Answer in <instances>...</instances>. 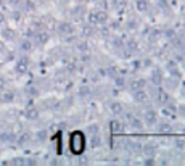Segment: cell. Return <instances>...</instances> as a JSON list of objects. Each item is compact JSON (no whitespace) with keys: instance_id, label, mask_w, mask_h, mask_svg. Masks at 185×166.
I'll return each mask as SVG.
<instances>
[{"instance_id":"cell-1","label":"cell","mask_w":185,"mask_h":166,"mask_svg":"<svg viewBox=\"0 0 185 166\" xmlns=\"http://www.w3.org/2000/svg\"><path fill=\"white\" fill-rule=\"evenodd\" d=\"M69 148H71V152L72 153H76V155H80L84 152V148H85V137L82 132H72L71 134V139H69Z\"/></svg>"},{"instance_id":"cell-2","label":"cell","mask_w":185,"mask_h":166,"mask_svg":"<svg viewBox=\"0 0 185 166\" xmlns=\"http://www.w3.org/2000/svg\"><path fill=\"white\" fill-rule=\"evenodd\" d=\"M87 20H88V24H92V26H103V24L108 23L110 16L106 10H95L88 13Z\"/></svg>"},{"instance_id":"cell-3","label":"cell","mask_w":185,"mask_h":166,"mask_svg":"<svg viewBox=\"0 0 185 166\" xmlns=\"http://www.w3.org/2000/svg\"><path fill=\"white\" fill-rule=\"evenodd\" d=\"M143 119H145V124H148V126H156L159 121L158 111H155L153 108H147L143 111Z\"/></svg>"},{"instance_id":"cell-4","label":"cell","mask_w":185,"mask_h":166,"mask_svg":"<svg viewBox=\"0 0 185 166\" xmlns=\"http://www.w3.org/2000/svg\"><path fill=\"white\" fill-rule=\"evenodd\" d=\"M28 70H29V58L28 56L18 58L15 63V71L18 74H24V73H28Z\"/></svg>"},{"instance_id":"cell-5","label":"cell","mask_w":185,"mask_h":166,"mask_svg":"<svg viewBox=\"0 0 185 166\" xmlns=\"http://www.w3.org/2000/svg\"><path fill=\"white\" fill-rule=\"evenodd\" d=\"M132 97H134V102L139 103V105H145V103L150 100V97H148V94H147V90H145V89L134 90V92H132Z\"/></svg>"},{"instance_id":"cell-6","label":"cell","mask_w":185,"mask_h":166,"mask_svg":"<svg viewBox=\"0 0 185 166\" xmlns=\"http://www.w3.org/2000/svg\"><path fill=\"white\" fill-rule=\"evenodd\" d=\"M74 31H76V26L71 21H61L58 24V32H60V34H63V36L74 34Z\"/></svg>"},{"instance_id":"cell-7","label":"cell","mask_w":185,"mask_h":166,"mask_svg":"<svg viewBox=\"0 0 185 166\" xmlns=\"http://www.w3.org/2000/svg\"><path fill=\"white\" fill-rule=\"evenodd\" d=\"M163 73H161L158 68H155L151 73H150V84L155 86V87H161V84H163Z\"/></svg>"},{"instance_id":"cell-8","label":"cell","mask_w":185,"mask_h":166,"mask_svg":"<svg viewBox=\"0 0 185 166\" xmlns=\"http://www.w3.org/2000/svg\"><path fill=\"white\" fill-rule=\"evenodd\" d=\"M156 150H158V144L155 140H150V142H147L145 145H142V153L148 155V156H153L156 153Z\"/></svg>"},{"instance_id":"cell-9","label":"cell","mask_w":185,"mask_h":166,"mask_svg":"<svg viewBox=\"0 0 185 166\" xmlns=\"http://www.w3.org/2000/svg\"><path fill=\"white\" fill-rule=\"evenodd\" d=\"M32 37H34V42H36V44H39V45L47 44V42H48V39H50L48 32H45V31H37Z\"/></svg>"},{"instance_id":"cell-10","label":"cell","mask_w":185,"mask_h":166,"mask_svg":"<svg viewBox=\"0 0 185 166\" xmlns=\"http://www.w3.org/2000/svg\"><path fill=\"white\" fill-rule=\"evenodd\" d=\"M147 86H148V81L143 79V78L134 79V81H131V84H129V87H131L132 92H134V90H139V89H145Z\"/></svg>"},{"instance_id":"cell-11","label":"cell","mask_w":185,"mask_h":166,"mask_svg":"<svg viewBox=\"0 0 185 166\" xmlns=\"http://www.w3.org/2000/svg\"><path fill=\"white\" fill-rule=\"evenodd\" d=\"M127 119H129V124H131V128L134 131H142L143 129V121L139 119V118H135L134 114H127Z\"/></svg>"},{"instance_id":"cell-12","label":"cell","mask_w":185,"mask_h":166,"mask_svg":"<svg viewBox=\"0 0 185 166\" xmlns=\"http://www.w3.org/2000/svg\"><path fill=\"white\" fill-rule=\"evenodd\" d=\"M110 111L113 113V114H123L124 113V105L121 103V102H118V100H113V102H110Z\"/></svg>"},{"instance_id":"cell-13","label":"cell","mask_w":185,"mask_h":166,"mask_svg":"<svg viewBox=\"0 0 185 166\" xmlns=\"http://www.w3.org/2000/svg\"><path fill=\"white\" fill-rule=\"evenodd\" d=\"M24 116H26L29 121H36V119H39L40 113L36 106H29V108H26V111H24Z\"/></svg>"},{"instance_id":"cell-14","label":"cell","mask_w":185,"mask_h":166,"mask_svg":"<svg viewBox=\"0 0 185 166\" xmlns=\"http://www.w3.org/2000/svg\"><path fill=\"white\" fill-rule=\"evenodd\" d=\"M163 37V29H150L148 32V40L150 42H158V40Z\"/></svg>"},{"instance_id":"cell-15","label":"cell","mask_w":185,"mask_h":166,"mask_svg":"<svg viewBox=\"0 0 185 166\" xmlns=\"http://www.w3.org/2000/svg\"><path fill=\"white\" fill-rule=\"evenodd\" d=\"M32 140V136L29 134V132H23V134H19V136H16V140L15 142L18 144V145H26V144H29Z\"/></svg>"},{"instance_id":"cell-16","label":"cell","mask_w":185,"mask_h":166,"mask_svg":"<svg viewBox=\"0 0 185 166\" xmlns=\"http://www.w3.org/2000/svg\"><path fill=\"white\" fill-rule=\"evenodd\" d=\"M135 8L140 13H147L150 10V2L148 0H135Z\"/></svg>"},{"instance_id":"cell-17","label":"cell","mask_w":185,"mask_h":166,"mask_svg":"<svg viewBox=\"0 0 185 166\" xmlns=\"http://www.w3.org/2000/svg\"><path fill=\"white\" fill-rule=\"evenodd\" d=\"M158 98H159V103L161 105H167L169 102H171V97H169V94L166 92L164 89H161V87H158Z\"/></svg>"},{"instance_id":"cell-18","label":"cell","mask_w":185,"mask_h":166,"mask_svg":"<svg viewBox=\"0 0 185 166\" xmlns=\"http://www.w3.org/2000/svg\"><path fill=\"white\" fill-rule=\"evenodd\" d=\"M15 100V94L8 92V90H2L0 92V103H11Z\"/></svg>"},{"instance_id":"cell-19","label":"cell","mask_w":185,"mask_h":166,"mask_svg":"<svg viewBox=\"0 0 185 166\" xmlns=\"http://www.w3.org/2000/svg\"><path fill=\"white\" fill-rule=\"evenodd\" d=\"M16 37V32L11 28H3L2 29V40H13Z\"/></svg>"},{"instance_id":"cell-20","label":"cell","mask_w":185,"mask_h":166,"mask_svg":"<svg viewBox=\"0 0 185 166\" xmlns=\"http://www.w3.org/2000/svg\"><path fill=\"white\" fill-rule=\"evenodd\" d=\"M110 129H111V132H123V131H124V126H123V123H121V121L113 119V121L110 123Z\"/></svg>"},{"instance_id":"cell-21","label":"cell","mask_w":185,"mask_h":166,"mask_svg":"<svg viewBox=\"0 0 185 166\" xmlns=\"http://www.w3.org/2000/svg\"><path fill=\"white\" fill-rule=\"evenodd\" d=\"M71 15L72 16H76V18H82V16L85 15V8H84V5L82 3H79V7H74L71 10Z\"/></svg>"},{"instance_id":"cell-22","label":"cell","mask_w":185,"mask_h":166,"mask_svg":"<svg viewBox=\"0 0 185 166\" xmlns=\"http://www.w3.org/2000/svg\"><path fill=\"white\" fill-rule=\"evenodd\" d=\"M0 140H2V142H5V144L15 142V140H16V136L11 134V132H2V134H0Z\"/></svg>"},{"instance_id":"cell-23","label":"cell","mask_w":185,"mask_h":166,"mask_svg":"<svg viewBox=\"0 0 185 166\" xmlns=\"http://www.w3.org/2000/svg\"><path fill=\"white\" fill-rule=\"evenodd\" d=\"M32 47H34V44H32V40H29V39H24L23 42L19 44V48L23 52H31Z\"/></svg>"},{"instance_id":"cell-24","label":"cell","mask_w":185,"mask_h":166,"mask_svg":"<svg viewBox=\"0 0 185 166\" xmlns=\"http://www.w3.org/2000/svg\"><path fill=\"white\" fill-rule=\"evenodd\" d=\"M127 145H129V148H131L134 153H142V144H139V142H129Z\"/></svg>"},{"instance_id":"cell-25","label":"cell","mask_w":185,"mask_h":166,"mask_svg":"<svg viewBox=\"0 0 185 166\" xmlns=\"http://www.w3.org/2000/svg\"><path fill=\"white\" fill-rule=\"evenodd\" d=\"M111 5L118 8V10H121V8L127 7V0H111Z\"/></svg>"},{"instance_id":"cell-26","label":"cell","mask_w":185,"mask_h":166,"mask_svg":"<svg viewBox=\"0 0 185 166\" xmlns=\"http://www.w3.org/2000/svg\"><path fill=\"white\" fill-rule=\"evenodd\" d=\"M171 129H172L171 124H167L166 121H164V123H159V121H158V131H159V132H169Z\"/></svg>"},{"instance_id":"cell-27","label":"cell","mask_w":185,"mask_h":166,"mask_svg":"<svg viewBox=\"0 0 185 166\" xmlns=\"http://www.w3.org/2000/svg\"><path fill=\"white\" fill-rule=\"evenodd\" d=\"M158 7H159L161 11H169V8H171L167 0H158Z\"/></svg>"},{"instance_id":"cell-28","label":"cell","mask_w":185,"mask_h":166,"mask_svg":"<svg viewBox=\"0 0 185 166\" xmlns=\"http://www.w3.org/2000/svg\"><path fill=\"white\" fill-rule=\"evenodd\" d=\"M26 92H28L31 97H37V95L40 94V92H39V89H37L36 86H28V87H26Z\"/></svg>"},{"instance_id":"cell-29","label":"cell","mask_w":185,"mask_h":166,"mask_svg":"<svg viewBox=\"0 0 185 166\" xmlns=\"http://www.w3.org/2000/svg\"><path fill=\"white\" fill-rule=\"evenodd\" d=\"M79 95L80 97H88L90 95V87L88 86H80L79 87Z\"/></svg>"},{"instance_id":"cell-30","label":"cell","mask_w":185,"mask_h":166,"mask_svg":"<svg viewBox=\"0 0 185 166\" xmlns=\"http://www.w3.org/2000/svg\"><path fill=\"white\" fill-rule=\"evenodd\" d=\"M36 139L39 140V142H44V140H47V131H37V132H36Z\"/></svg>"},{"instance_id":"cell-31","label":"cell","mask_w":185,"mask_h":166,"mask_svg":"<svg viewBox=\"0 0 185 166\" xmlns=\"http://www.w3.org/2000/svg\"><path fill=\"white\" fill-rule=\"evenodd\" d=\"M174 145H175L177 150H182V148L185 147V139H182V137L175 139V140H174Z\"/></svg>"},{"instance_id":"cell-32","label":"cell","mask_w":185,"mask_h":166,"mask_svg":"<svg viewBox=\"0 0 185 166\" xmlns=\"http://www.w3.org/2000/svg\"><path fill=\"white\" fill-rule=\"evenodd\" d=\"M24 7H26V11H34L36 10V3L32 0H26L24 2Z\"/></svg>"},{"instance_id":"cell-33","label":"cell","mask_w":185,"mask_h":166,"mask_svg":"<svg viewBox=\"0 0 185 166\" xmlns=\"http://www.w3.org/2000/svg\"><path fill=\"white\" fill-rule=\"evenodd\" d=\"M77 50L82 52V53H84V52H88V44L84 42V40H82V42H79V44H77Z\"/></svg>"},{"instance_id":"cell-34","label":"cell","mask_w":185,"mask_h":166,"mask_svg":"<svg viewBox=\"0 0 185 166\" xmlns=\"http://www.w3.org/2000/svg\"><path fill=\"white\" fill-rule=\"evenodd\" d=\"M126 28H127L129 31H134V29H137V21H134V20L127 21V23H126Z\"/></svg>"},{"instance_id":"cell-35","label":"cell","mask_w":185,"mask_h":166,"mask_svg":"<svg viewBox=\"0 0 185 166\" xmlns=\"http://www.w3.org/2000/svg\"><path fill=\"white\" fill-rule=\"evenodd\" d=\"M143 164H147V166H150V164H156V160L153 158V156H147V158L143 160Z\"/></svg>"},{"instance_id":"cell-36","label":"cell","mask_w":185,"mask_h":166,"mask_svg":"<svg viewBox=\"0 0 185 166\" xmlns=\"http://www.w3.org/2000/svg\"><path fill=\"white\" fill-rule=\"evenodd\" d=\"M6 2H8V5H10V7H18V5H21V2H23V0H6Z\"/></svg>"},{"instance_id":"cell-37","label":"cell","mask_w":185,"mask_h":166,"mask_svg":"<svg viewBox=\"0 0 185 166\" xmlns=\"http://www.w3.org/2000/svg\"><path fill=\"white\" fill-rule=\"evenodd\" d=\"M5 89H6V81L0 78V92H2V90H5Z\"/></svg>"},{"instance_id":"cell-38","label":"cell","mask_w":185,"mask_h":166,"mask_svg":"<svg viewBox=\"0 0 185 166\" xmlns=\"http://www.w3.org/2000/svg\"><path fill=\"white\" fill-rule=\"evenodd\" d=\"M11 16H13V20H16V21H19V20H21V13H19V11H13Z\"/></svg>"},{"instance_id":"cell-39","label":"cell","mask_w":185,"mask_h":166,"mask_svg":"<svg viewBox=\"0 0 185 166\" xmlns=\"http://www.w3.org/2000/svg\"><path fill=\"white\" fill-rule=\"evenodd\" d=\"M5 20H6V18H5V15H3L2 11H0V24H3V23H5Z\"/></svg>"},{"instance_id":"cell-40","label":"cell","mask_w":185,"mask_h":166,"mask_svg":"<svg viewBox=\"0 0 185 166\" xmlns=\"http://www.w3.org/2000/svg\"><path fill=\"white\" fill-rule=\"evenodd\" d=\"M5 50V44H3V40H0V52H3Z\"/></svg>"},{"instance_id":"cell-41","label":"cell","mask_w":185,"mask_h":166,"mask_svg":"<svg viewBox=\"0 0 185 166\" xmlns=\"http://www.w3.org/2000/svg\"><path fill=\"white\" fill-rule=\"evenodd\" d=\"M76 2H77V3H82V5H84V3H87V2H88V0H76Z\"/></svg>"},{"instance_id":"cell-42","label":"cell","mask_w":185,"mask_h":166,"mask_svg":"<svg viewBox=\"0 0 185 166\" xmlns=\"http://www.w3.org/2000/svg\"><path fill=\"white\" fill-rule=\"evenodd\" d=\"M3 2H5V0H0V7H3Z\"/></svg>"},{"instance_id":"cell-43","label":"cell","mask_w":185,"mask_h":166,"mask_svg":"<svg viewBox=\"0 0 185 166\" xmlns=\"http://www.w3.org/2000/svg\"><path fill=\"white\" fill-rule=\"evenodd\" d=\"M182 152H183V156H185V147H183V148H182Z\"/></svg>"}]
</instances>
